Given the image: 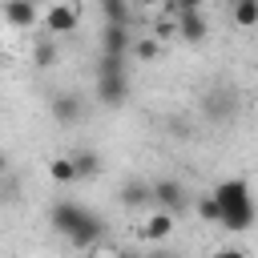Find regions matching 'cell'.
<instances>
[{
    "label": "cell",
    "mask_w": 258,
    "mask_h": 258,
    "mask_svg": "<svg viewBox=\"0 0 258 258\" xmlns=\"http://www.w3.org/2000/svg\"><path fill=\"white\" fill-rule=\"evenodd\" d=\"M210 202L218 206V226L230 234H242L254 226V198H250V181L246 177H226L210 189Z\"/></svg>",
    "instance_id": "6da1fadb"
},
{
    "label": "cell",
    "mask_w": 258,
    "mask_h": 258,
    "mask_svg": "<svg viewBox=\"0 0 258 258\" xmlns=\"http://www.w3.org/2000/svg\"><path fill=\"white\" fill-rule=\"evenodd\" d=\"M89 218H93V210H89V206H81V202H69V198L52 202V210H48L52 230H56V234H64V238H73V234H77Z\"/></svg>",
    "instance_id": "7a4b0ae2"
},
{
    "label": "cell",
    "mask_w": 258,
    "mask_h": 258,
    "mask_svg": "<svg viewBox=\"0 0 258 258\" xmlns=\"http://www.w3.org/2000/svg\"><path fill=\"white\" fill-rule=\"evenodd\" d=\"M149 202H157V210L173 218L177 210H185V206H189V189H185L177 177H161V181H153V185H149Z\"/></svg>",
    "instance_id": "3957f363"
},
{
    "label": "cell",
    "mask_w": 258,
    "mask_h": 258,
    "mask_svg": "<svg viewBox=\"0 0 258 258\" xmlns=\"http://www.w3.org/2000/svg\"><path fill=\"white\" fill-rule=\"evenodd\" d=\"M48 113H52L60 125H77V121L85 117V97H81V93H73V89H64V93H52V101H48Z\"/></svg>",
    "instance_id": "277c9868"
},
{
    "label": "cell",
    "mask_w": 258,
    "mask_h": 258,
    "mask_svg": "<svg viewBox=\"0 0 258 258\" xmlns=\"http://www.w3.org/2000/svg\"><path fill=\"white\" fill-rule=\"evenodd\" d=\"M173 28H177V36L189 40V44H202V40L210 36V24H206V12H202V8H181L177 20H173Z\"/></svg>",
    "instance_id": "5b68a950"
},
{
    "label": "cell",
    "mask_w": 258,
    "mask_h": 258,
    "mask_svg": "<svg viewBox=\"0 0 258 258\" xmlns=\"http://www.w3.org/2000/svg\"><path fill=\"white\" fill-rule=\"evenodd\" d=\"M129 93H133V85H129V73H125V77H97V101H101L105 109H117V105H125V101H129Z\"/></svg>",
    "instance_id": "8992f818"
},
{
    "label": "cell",
    "mask_w": 258,
    "mask_h": 258,
    "mask_svg": "<svg viewBox=\"0 0 258 258\" xmlns=\"http://www.w3.org/2000/svg\"><path fill=\"white\" fill-rule=\"evenodd\" d=\"M129 48H133V32L129 28H117V24L101 28V56H129Z\"/></svg>",
    "instance_id": "52a82bcc"
},
{
    "label": "cell",
    "mask_w": 258,
    "mask_h": 258,
    "mask_svg": "<svg viewBox=\"0 0 258 258\" xmlns=\"http://www.w3.org/2000/svg\"><path fill=\"white\" fill-rule=\"evenodd\" d=\"M0 16H4L12 28H32V24L40 20V8H36L32 0H8V4L0 8Z\"/></svg>",
    "instance_id": "ba28073f"
},
{
    "label": "cell",
    "mask_w": 258,
    "mask_h": 258,
    "mask_svg": "<svg viewBox=\"0 0 258 258\" xmlns=\"http://www.w3.org/2000/svg\"><path fill=\"white\" fill-rule=\"evenodd\" d=\"M77 20H81V12H77L73 4H52V8H44V28H48V32H73Z\"/></svg>",
    "instance_id": "9c48e42d"
},
{
    "label": "cell",
    "mask_w": 258,
    "mask_h": 258,
    "mask_svg": "<svg viewBox=\"0 0 258 258\" xmlns=\"http://www.w3.org/2000/svg\"><path fill=\"white\" fill-rule=\"evenodd\" d=\"M101 12H105V20L117 24V28H129V24H133V8H129L125 0H101Z\"/></svg>",
    "instance_id": "30bf717a"
},
{
    "label": "cell",
    "mask_w": 258,
    "mask_h": 258,
    "mask_svg": "<svg viewBox=\"0 0 258 258\" xmlns=\"http://www.w3.org/2000/svg\"><path fill=\"white\" fill-rule=\"evenodd\" d=\"M141 234H145V238H149V242H165V238H169V234H173V218H169V214H161V210H157V214H153V218H149V222H145V226H141Z\"/></svg>",
    "instance_id": "8fae6325"
},
{
    "label": "cell",
    "mask_w": 258,
    "mask_h": 258,
    "mask_svg": "<svg viewBox=\"0 0 258 258\" xmlns=\"http://www.w3.org/2000/svg\"><path fill=\"white\" fill-rule=\"evenodd\" d=\"M48 177H52L56 185L77 181V165H73V157H52V161H48Z\"/></svg>",
    "instance_id": "7c38bea8"
},
{
    "label": "cell",
    "mask_w": 258,
    "mask_h": 258,
    "mask_svg": "<svg viewBox=\"0 0 258 258\" xmlns=\"http://www.w3.org/2000/svg\"><path fill=\"white\" fill-rule=\"evenodd\" d=\"M32 64H36V69H52V64H56V40H48V36L36 40V44H32Z\"/></svg>",
    "instance_id": "4fadbf2b"
},
{
    "label": "cell",
    "mask_w": 258,
    "mask_h": 258,
    "mask_svg": "<svg viewBox=\"0 0 258 258\" xmlns=\"http://www.w3.org/2000/svg\"><path fill=\"white\" fill-rule=\"evenodd\" d=\"M73 157V165H77V177H93V173H101V157L93 153V149H81V153H69Z\"/></svg>",
    "instance_id": "5bb4252c"
},
{
    "label": "cell",
    "mask_w": 258,
    "mask_h": 258,
    "mask_svg": "<svg viewBox=\"0 0 258 258\" xmlns=\"http://www.w3.org/2000/svg\"><path fill=\"white\" fill-rule=\"evenodd\" d=\"M149 202V185L145 181H125L121 185V206H145Z\"/></svg>",
    "instance_id": "9a60e30c"
},
{
    "label": "cell",
    "mask_w": 258,
    "mask_h": 258,
    "mask_svg": "<svg viewBox=\"0 0 258 258\" xmlns=\"http://www.w3.org/2000/svg\"><path fill=\"white\" fill-rule=\"evenodd\" d=\"M234 24L238 28H254L258 24V4L254 0H238L234 4Z\"/></svg>",
    "instance_id": "2e32d148"
},
{
    "label": "cell",
    "mask_w": 258,
    "mask_h": 258,
    "mask_svg": "<svg viewBox=\"0 0 258 258\" xmlns=\"http://www.w3.org/2000/svg\"><path fill=\"white\" fill-rule=\"evenodd\" d=\"M97 77H125V56H101Z\"/></svg>",
    "instance_id": "e0dca14e"
},
{
    "label": "cell",
    "mask_w": 258,
    "mask_h": 258,
    "mask_svg": "<svg viewBox=\"0 0 258 258\" xmlns=\"http://www.w3.org/2000/svg\"><path fill=\"white\" fill-rule=\"evenodd\" d=\"M133 52H137V60H153V56L161 52V44H157L153 36H145V40H137V44H133Z\"/></svg>",
    "instance_id": "ac0fdd59"
},
{
    "label": "cell",
    "mask_w": 258,
    "mask_h": 258,
    "mask_svg": "<svg viewBox=\"0 0 258 258\" xmlns=\"http://www.w3.org/2000/svg\"><path fill=\"white\" fill-rule=\"evenodd\" d=\"M198 214H202L206 222H218V206L210 202V194H202V198H198Z\"/></svg>",
    "instance_id": "d6986e66"
},
{
    "label": "cell",
    "mask_w": 258,
    "mask_h": 258,
    "mask_svg": "<svg viewBox=\"0 0 258 258\" xmlns=\"http://www.w3.org/2000/svg\"><path fill=\"white\" fill-rule=\"evenodd\" d=\"M214 258H246V250H238V246H222Z\"/></svg>",
    "instance_id": "ffe728a7"
},
{
    "label": "cell",
    "mask_w": 258,
    "mask_h": 258,
    "mask_svg": "<svg viewBox=\"0 0 258 258\" xmlns=\"http://www.w3.org/2000/svg\"><path fill=\"white\" fill-rule=\"evenodd\" d=\"M0 177H8V153L0 149Z\"/></svg>",
    "instance_id": "44dd1931"
},
{
    "label": "cell",
    "mask_w": 258,
    "mask_h": 258,
    "mask_svg": "<svg viewBox=\"0 0 258 258\" xmlns=\"http://www.w3.org/2000/svg\"><path fill=\"white\" fill-rule=\"evenodd\" d=\"M113 258H145V254H137V250H121V254H113Z\"/></svg>",
    "instance_id": "7402d4cb"
},
{
    "label": "cell",
    "mask_w": 258,
    "mask_h": 258,
    "mask_svg": "<svg viewBox=\"0 0 258 258\" xmlns=\"http://www.w3.org/2000/svg\"><path fill=\"white\" fill-rule=\"evenodd\" d=\"M145 258H173V254H165V250H153V254H145Z\"/></svg>",
    "instance_id": "603a6c76"
},
{
    "label": "cell",
    "mask_w": 258,
    "mask_h": 258,
    "mask_svg": "<svg viewBox=\"0 0 258 258\" xmlns=\"http://www.w3.org/2000/svg\"><path fill=\"white\" fill-rule=\"evenodd\" d=\"M93 258H101V254H93Z\"/></svg>",
    "instance_id": "cb8c5ba5"
}]
</instances>
